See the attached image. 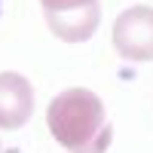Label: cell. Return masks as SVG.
<instances>
[{
    "label": "cell",
    "instance_id": "6da1fadb",
    "mask_svg": "<svg viewBox=\"0 0 153 153\" xmlns=\"http://www.w3.org/2000/svg\"><path fill=\"white\" fill-rule=\"evenodd\" d=\"M49 132L71 153H104L110 144V123L104 104L89 89H65L52 98L46 113Z\"/></svg>",
    "mask_w": 153,
    "mask_h": 153
},
{
    "label": "cell",
    "instance_id": "277c9868",
    "mask_svg": "<svg viewBox=\"0 0 153 153\" xmlns=\"http://www.w3.org/2000/svg\"><path fill=\"white\" fill-rule=\"evenodd\" d=\"M101 9L98 3H89L80 9H65V12H46V25L58 40L65 43H83L98 31Z\"/></svg>",
    "mask_w": 153,
    "mask_h": 153
},
{
    "label": "cell",
    "instance_id": "5b68a950",
    "mask_svg": "<svg viewBox=\"0 0 153 153\" xmlns=\"http://www.w3.org/2000/svg\"><path fill=\"white\" fill-rule=\"evenodd\" d=\"M46 12H65V9H80L89 3H98V0H40Z\"/></svg>",
    "mask_w": 153,
    "mask_h": 153
},
{
    "label": "cell",
    "instance_id": "7a4b0ae2",
    "mask_svg": "<svg viewBox=\"0 0 153 153\" xmlns=\"http://www.w3.org/2000/svg\"><path fill=\"white\" fill-rule=\"evenodd\" d=\"M113 46L129 61L153 58V6H129L113 22Z\"/></svg>",
    "mask_w": 153,
    "mask_h": 153
},
{
    "label": "cell",
    "instance_id": "3957f363",
    "mask_svg": "<svg viewBox=\"0 0 153 153\" xmlns=\"http://www.w3.org/2000/svg\"><path fill=\"white\" fill-rule=\"evenodd\" d=\"M34 92L22 74L3 71L0 74V129H19L31 120Z\"/></svg>",
    "mask_w": 153,
    "mask_h": 153
}]
</instances>
